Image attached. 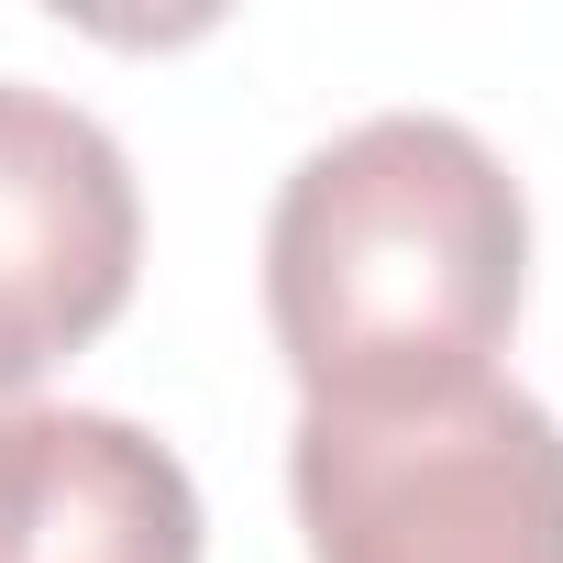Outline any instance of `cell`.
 Wrapping results in <instances>:
<instances>
[{"mask_svg": "<svg viewBox=\"0 0 563 563\" xmlns=\"http://www.w3.org/2000/svg\"><path fill=\"white\" fill-rule=\"evenodd\" d=\"M310 563H563V420L486 376L420 409H299Z\"/></svg>", "mask_w": 563, "mask_h": 563, "instance_id": "obj_2", "label": "cell"}, {"mask_svg": "<svg viewBox=\"0 0 563 563\" xmlns=\"http://www.w3.org/2000/svg\"><path fill=\"white\" fill-rule=\"evenodd\" d=\"M519 276V177L442 111H376L332 133L265 221V321L310 409H420L486 387Z\"/></svg>", "mask_w": 563, "mask_h": 563, "instance_id": "obj_1", "label": "cell"}, {"mask_svg": "<svg viewBox=\"0 0 563 563\" xmlns=\"http://www.w3.org/2000/svg\"><path fill=\"white\" fill-rule=\"evenodd\" d=\"M133 254L144 199L122 144L78 100L0 78V398H23L45 365L122 321Z\"/></svg>", "mask_w": 563, "mask_h": 563, "instance_id": "obj_3", "label": "cell"}, {"mask_svg": "<svg viewBox=\"0 0 563 563\" xmlns=\"http://www.w3.org/2000/svg\"><path fill=\"white\" fill-rule=\"evenodd\" d=\"M0 563H199V486L122 409H0Z\"/></svg>", "mask_w": 563, "mask_h": 563, "instance_id": "obj_4", "label": "cell"}]
</instances>
